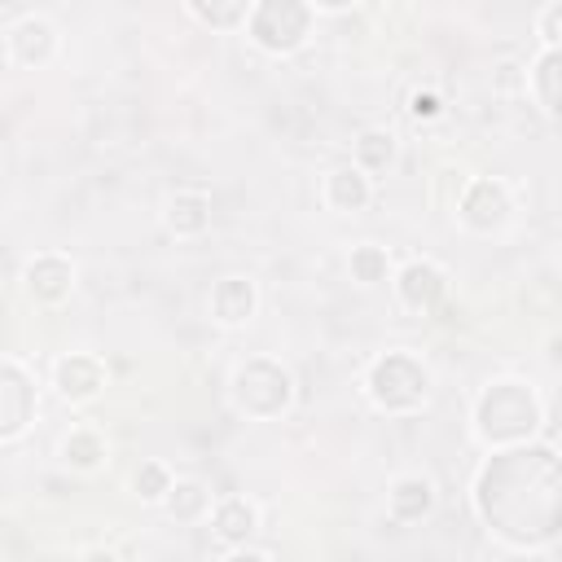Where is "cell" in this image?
<instances>
[{"instance_id": "1", "label": "cell", "mask_w": 562, "mask_h": 562, "mask_svg": "<svg viewBox=\"0 0 562 562\" xmlns=\"http://www.w3.org/2000/svg\"><path fill=\"white\" fill-rule=\"evenodd\" d=\"M479 518L518 549L558 540L562 522V465L553 443H505L474 483Z\"/></svg>"}, {"instance_id": "2", "label": "cell", "mask_w": 562, "mask_h": 562, "mask_svg": "<svg viewBox=\"0 0 562 562\" xmlns=\"http://www.w3.org/2000/svg\"><path fill=\"white\" fill-rule=\"evenodd\" d=\"M536 426H540V400L527 382H514V378L492 382L474 404V430L492 448L522 443L536 435Z\"/></svg>"}, {"instance_id": "3", "label": "cell", "mask_w": 562, "mask_h": 562, "mask_svg": "<svg viewBox=\"0 0 562 562\" xmlns=\"http://www.w3.org/2000/svg\"><path fill=\"white\" fill-rule=\"evenodd\" d=\"M364 386L382 413H413L430 395V369L408 351H386L369 364Z\"/></svg>"}, {"instance_id": "4", "label": "cell", "mask_w": 562, "mask_h": 562, "mask_svg": "<svg viewBox=\"0 0 562 562\" xmlns=\"http://www.w3.org/2000/svg\"><path fill=\"white\" fill-rule=\"evenodd\" d=\"M294 400V378L285 364L268 360V356H250L246 364H237L233 373V404L246 413V417H281Z\"/></svg>"}, {"instance_id": "5", "label": "cell", "mask_w": 562, "mask_h": 562, "mask_svg": "<svg viewBox=\"0 0 562 562\" xmlns=\"http://www.w3.org/2000/svg\"><path fill=\"white\" fill-rule=\"evenodd\" d=\"M307 26H312L307 0H255V9L246 18V35L272 57L294 53L307 40Z\"/></svg>"}, {"instance_id": "6", "label": "cell", "mask_w": 562, "mask_h": 562, "mask_svg": "<svg viewBox=\"0 0 562 562\" xmlns=\"http://www.w3.org/2000/svg\"><path fill=\"white\" fill-rule=\"evenodd\" d=\"M509 220V189L492 176H479L465 184L461 193V224L474 228V233H492Z\"/></svg>"}, {"instance_id": "7", "label": "cell", "mask_w": 562, "mask_h": 562, "mask_svg": "<svg viewBox=\"0 0 562 562\" xmlns=\"http://www.w3.org/2000/svg\"><path fill=\"white\" fill-rule=\"evenodd\" d=\"M31 417H35V382L18 364L0 360V439L22 435Z\"/></svg>"}, {"instance_id": "8", "label": "cell", "mask_w": 562, "mask_h": 562, "mask_svg": "<svg viewBox=\"0 0 562 562\" xmlns=\"http://www.w3.org/2000/svg\"><path fill=\"white\" fill-rule=\"evenodd\" d=\"M395 294H400V303H404L408 312H435V307L443 303V294H448V277H443L439 263H430V259H413V263L400 268V277H395Z\"/></svg>"}, {"instance_id": "9", "label": "cell", "mask_w": 562, "mask_h": 562, "mask_svg": "<svg viewBox=\"0 0 562 562\" xmlns=\"http://www.w3.org/2000/svg\"><path fill=\"white\" fill-rule=\"evenodd\" d=\"M22 281H26V294L35 303H61L75 290V263L61 255H35L22 268Z\"/></svg>"}, {"instance_id": "10", "label": "cell", "mask_w": 562, "mask_h": 562, "mask_svg": "<svg viewBox=\"0 0 562 562\" xmlns=\"http://www.w3.org/2000/svg\"><path fill=\"white\" fill-rule=\"evenodd\" d=\"M53 53H57V31H53L44 18H22V22L9 31V57H13L18 66L35 70V66L53 61Z\"/></svg>"}, {"instance_id": "11", "label": "cell", "mask_w": 562, "mask_h": 562, "mask_svg": "<svg viewBox=\"0 0 562 562\" xmlns=\"http://www.w3.org/2000/svg\"><path fill=\"white\" fill-rule=\"evenodd\" d=\"M53 382H57V391H61L66 400H92V395L105 386V369H101L97 356L75 351V356H61V360H57Z\"/></svg>"}, {"instance_id": "12", "label": "cell", "mask_w": 562, "mask_h": 562, "mask_svg": "<svg viewBox=\"0 0 562 562\" xmlns=\"http://www.w3.org/2000/svg\"><path fill=\"white\" fill-rule=\"evenodd\" d=\"M255 303H259V294H255V281H246V277H224L211 290V312H215L220 325L250 321L255 316Z\"/></svg>"}, {"instance_id": "13", "label": "cell", "mask_w": 562, "mask_h": 562, "mask_svg": "<svg viewBox=\"0 0 562 562\" xmlns=\"http://www.w3.org/2000/svg\"><path fill=\"white\" fill-rule=\"evenodd\" d=\"M369 198H373V189H369V176L360 167H334L325 176V206L329 211H342V215L347 211H364Z\"/></svg>"}, {"instance_id": "14", "label": "cell", "mask_w": 562, "mask_h": 562, "mask_svg": "<svg viewBox=\"0 0 562 562\" xmlns=\"http://www.w3.org/2000/svg\"><path fill=\"white\" fill-rule=\"evenodd\" d=\"M386 505H391V518L395 522H422L430 514V505H435V487L422 474H404V479H395Z\"/></svg>"}, {"instance_id": "15", "label": "cell", "mask_w": 562, "mask_h": 562, "mask_svg": "<svg viewBox=\"0 0 562 562\" xmlns=\"http://www.w3.org/2000/svg\"><path fill=\"white\" fill-rule=\"evenodd\" d=\"M206 224H211V198L206 193H198V189L171 193V202H167V228L176 237H198Z\"/></svg>"}, {"instance_id": "16", "label": "cell", "mask_w": 562, "mask_h": 562, "mask_svg": "<svg viewBox=\"0 0 562 562\" xmlns=\"http://www.w3.org/2000/svg\"><path fill=\"white\" fill-rule=\"evenodd\" d=\"M255 522H259V514H255V505H250L246 496H224V501L215 505V514H211V527H215V536H220L224 544L246 540V536L255 531Z\"/></svg>"}, {"instance_id": "17", "label": "cell", "mask_w": 562, "mask_h": 562, "mask_svg": "<svg viewBox=\"0 0 562 562\" xmlns=\"http://www.w3.org/2000/svg\"><path fill=\"white\" fill-rule=\"evenodd\" d=\"M189 13L202 22V26H215V31H233L250 18L255 0H184Z\"/></svg>"}, {"instance_id": "18", "label": "cell", "mask_w": 562, "mask_h": 562, "mask_svg": "<svg viewBox=\"0 0 562 562\" xmlns=\"http://www.w3.org/2000/svg\"><path fill=\"white\" fill-rule=\"evenodd\" d=\"M395 162V136L386 127H364L356 136V167L360 171H386Z\"/></svg>"}, {"instance_id": "19", "label": "cell", "mask_w": 562, "mask_h": 562, "mask_svg": "<svg viewBox=\"0 0 562 562\" xmlns=\"http://www.w3.org/2000/svg\"><path fill=\"white\" fill-rule=\"evenodd\" d=\"M61 457H66L70 465H79V470H97V465L105 461V439H101L92 426H79V430H70V435L61 439Z\"/></svg>"}, {"instance_id": "20", "label": "cell", "mask_w": 562, "mask_h": 562, "mask_svg": "<svg viewBox=\"0 0 562 562\" xmlns=\"http://www.w3.org/2000/svg\"><path fill=\"white\" fill-rule=\"evenodd\" d=\"M162 501H167V514H171V518H180V522H193V518H202V514H206V505H211V492H206L202 483H193V479H189V483H171Z\"/></svg>"}, {"instance_id": "21", "label": "cell", "mask_w": 562, "mask_h": 562, "mask_svg": "<svg viewBox=\"0 0 562 562\" xmlns=\"http://www.w3.org/2000/svg\"><path fill=\"white\" fill-rule=\"evenodd\" d=\"M558 70H562V57L558 48H544L536 70H531V83H536V101L544 114H558Z\"/></svg>"}, {"instance_id": "22", "label": "cell", "mask_w": 562, "mask_h": 562, "mask_svg": "<svg viewBox=\"0 0 562 562\" xmlns=\"http://www.w3.org/2000/svg\"><path fill=\"white\" fill-rule=\"evenodd\" d=\"M347 268H351V277L360 281V285H378V281H386V272H391V259H386V250L382 246H356L351 250V259H347Z\"/></svg>"}, {"instance_id": "23", "label": "cell", "mask_w": 562, "mask_h": 562, "mask_svg": "<svg viewBox=\"0 0 562 562\" xmlns=\"http://www.w3.org/2000/svg\"><path fill=\"white\" fill-rule=\"evenodd\" d=\"M132 487H136V496H140V501H162V496H167V487H171V474H167V465H162V461H145V465L132 474Z\"/></svg>"}, {"instance_id": "24", "label": "cell", "mask_w": 562, "mask_h": 562, "mask_svg": "<svg viewBox=\"0 0 562 562\" xmlns=\"http://www.w3.org/2000/svg\"><path fill=\"white\" fill-rule=\"evenodd\" d=\"M558 22H562V4L553 0V4L540 13V40H544V48H558Z\"/></svg>"}, {"instance_id": "25", "label": "cell", "mask_w": 562, "mask_h": 562, "mask_svg": "<svg viewBox=\"0 0 562 562\" xmlns=\"http://www.w3.org/2000/svg\"><path fill=\"white\" fill-rule=\"evenodd\" d=\"M413 114H417V119H430V114H439V101H435L430 92H417V97H413Z\"/></svg>"}, {"instance_id": "26", "label": "cell", "mask_w": 562, "mask_h": 562, "mask_svg": "<svg viewBox=\"0 0 562 562\" xmlns=\"http://www.w3.org/2000/svg\"><path fill=\"white\" fill-rule=\"evenodd\" d=\"M312 9H329V13H338V9H351V4H360V0H307Z\"/></svg>"}]
</instances>
